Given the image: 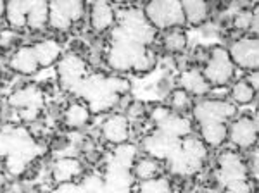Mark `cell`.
<instances>
[{"mask_svg": "<svg viewBox=\"0 0 259 193\" xmlns=\"http://www.w3.org/2000/svg\"><path fill=\"white\" fill-rule=\"evenodd\" d=\"M107 64L118 73H126V71L147 73L156 64V57L149 47L126 38L118 29H114L112 43L107 52Z\"/></svg>", "mask_w": 259, "mask_h": 193, "instance_id": "obj_1", "label": "cell"}, {"mask_svg": "<svg viewBox=\"0 0 259 193\" xmlns=\"http://www.w3.org/2000/svg\"><path fill=\"white\" fill-rule=\"evenodd\" d=\"M78 93L81 99H85V104L89 106L90 112H106L111 111L123 96L112 91L107 76L94 74L83 79V83L78 88Z\"/></svg>", "mask_w": 259, "mask_h": 193, "instance_id": "obj_2", "label": "cell"}, {"mask_svg": "<svg viewBox=\"0 0 259 193\" xmlns=\"http://www.w3.org/2000/svg\"><path fill=\"white\" fill-rule=\"evenodd\" d=\"M200 71H202L204 78L211 85V88H223L233 81L237 68L228 56V50L216 45V47L209 49L207 61L204 62Z\"/></svg>", "mask_w": 259, "mask_h": 193, "instance_id": "obj_3", "label": "cell"}, {"mask_svg": "<svg viewBox=\"0 0 259 193\" xmlns=\"http://www.w3.org/2000/svg\"><path fill=\"white\" fill-rule=\"evenodd\" d=\"M144 16L147 18L150 26L154 29H162V31L183 28V24H185L182 2H177V0H156V2H149L144 7Z\"/></svg>", "mask_w": 259, "mask_h": 193, "instance_id": "obj_4", "label": "cell"}, {"mask_svg": "<svg viewBox=\"0 0 259 193\" xmlns=\"http://www.w3.org/2000/svg\"><path fill=\"white\" fill-rule=\"evenodd\" d=\"M123 36L137 41L140 45L149 47L156 38V29L150 26L144 11L140 9H126L119 16V26L116 28Z\"/></svg>", "mask_w": 259, "mask_h": 193, "instance_id": "obj_5", "label": "cell"}, {"mask_svg": "<svg viewBox=\"0 0 259 193\" xmlns=\"http://www.w3.org/2000/svg\"><path fill=\"white\" fill-rule=\"evenodd\" d=\"M237 112H239V109L235 104L221 99H200L192 106V114L197 123L216 121V123L228 124L230 119L237 117Z\"/></svg>", "mask_w": 259, "mask_h": 193, "instance_id": "obj_6", "label": "cell"}, {"mask_svg": "<svg viewBox=\"0 0 259 193\" xmlns=\"http://www.w3.org/2000/svg\"><path fill=\"white\" fill-rule=\"evenodd\" d=\"M11 106L18 111L21 119L33 123L38 119L40 111L44 107V93L41 88L36 85H26L23 88H18L11 95Z\"/></svg>", "mask_w": 259, "mask_h": 193, "instance_id": "obj_7", "label": "cell"}, {"mask_svg": "<svg viewBox=\"0 0 259 193\" xmlns=\"http://www.w3.org/2000/svg\"><path fill=\"white\" fill-rule=\"evenodd\" d=\"M85 14V4L78 0H59V2L49 4V24L56 31H69L73 24L81 21Z\"/></svg>", "mask_w": 259, "mask_h": 193, "instance_id": "obj_8", "label": "cell"}, {"mask_svg": "<svg viewBox=\"0 0 259 193\" xmlns=\"http://www.w3.org/2000/svg\"><path fill=\"white\" fill-rule=\"evenodd\" d=\"M87 78V64L76 54H64L57 61V83L62 90L78 91V88Z\"/></svg>", "mask_w": 259, "mask_h": 193, "instance_id": "obj_9", "label": "cell"}, {"mask_svg": "<svg viewBox=\"0 0 259 193\" xmlns=\"http://www.w3.org/2000/svg\"><path fill=\"white\" fill-rule=\"evenodd\" d=\"M228 56L235 68H240L247 73H256L259 68V41L256 36H245L235 40L230 45Z\"/></svg>", "mask_w": 259, "mask_h": 193, "instance_id": "obj_10", "label": "cell"}, {"mask_svg": "<svg viewBox=\"0 0 259 193\" xmlns=\"http://www.w3.org/2000/svg\"><path fill=\"white\" fill-rule=\"evenodd\" d=\"M237 149L250 150L256 147L257 141V119L249 116L235 117L228 124V138Z\"/></svg>", "mask_w": 259, "mask_h": 193, "instance_id": "obj_11", "label": "cell"}, {"mask_svg": "<svg viewBox=\"0 0 259 193\" xmlns=\"http://www.w3.org/2000/svg\"><path fill=\"white\" fill-rule=\"evenodd\" d=\"M220 181L225 186L235 184L240 181H249V171L245 161L235 152H225L218 159Z\"/></svg>", "mask_w": 259, "mask_h": 193, "instance_id": "obj_12", "label": "cell"}, {"mask_svg": "<svg viewBox=\"0 0 259 193\" xmlns=\"http://www.w3.org/2000/svg\"><path fill=\"white\" fill-rule=\"evenodd\" d=\"M130 133H132V126L124 114H111L100 126V135L104 140L116 147L128 143Z\"/></svg>", "mask_w": 259, "mask_h": 193, "instance_id": "obj_13", "label": "cell"}, {"mask_svg": "<svg viewBox=\"0 0 259 193\" xmlns=\"http://www.w3.org/2000/svg\"><path fill=\"white\" fill-rule=\"evenodd\" d=\"M178 145H180V140L166 135V133L159 131V129L150 133L144 140L145 154H147L149 157L157 159V161H166V159L178 149Z\"/></svg>", "mask_w": 259, "mask_h": 193, "instance_id": "obj_14", "label": "cell"}, {"mask_svg": "<svg viewBox=\"0 0 259 193\" xmlns=\"http://www.w3.org/2000/svg\"><path fill=\"white\" fill-rule=\"evenodd\" d=\"M104 179V193H130L133 184L132 169L116 164L114 161L107 167Z\"/></svg>", "mask_w": 259, "mask_h": 193, "instance_id": "obj_15", "label": "cell"}, {"mask_svg": "<svg viewBox=\"0 0 259 193\" xmlns=\"http://www.w3.org/2000/svg\"><path fill=\"white\" fill-rule=\"evenodd\" d=\"M52 179L56 184L62 183H74V179H78L83 174V162L78 157H59L52 164L50 169Z\"/></svg>", "mask_w": 259, "mask_h": 193, "instance_id": "obj_16", "label": "cell"}, {"mask_svg": "<svg viewBox=\"0 0 259 193\" xmlns=\"http://www.w3.org/2000/svg\"><path fill=\"white\" fill-rule=\"evenodd\" d=\"M178 83L182 90H185L190 96H197V99H204V96L209 95V91H211V85L206 81L202 71L199 68L183 69L182 73H180Z\"/></svg>", "mask_w": 259, "mask_h": 193, "instance_id": "obj_17", "label": "cell"}, {"mask_svg": "<svg viewBox=\"0 0 259 193\" xmlns=\"http://www.w3.org/2000/svg\"><path fill=\"white\" fill-rule=\"evenodd\" d=\"M9 68L14 71V73L19 74H26V76H31L36 71L40 69L38 59H36V54L33 47H19L12 52V56L9 57Z\"/></svg>", "mask_w": 259, "mask_h": 193, "instance_id": "obj_18", "label": "cell"}, {"mask_svg": "<svg viewBox=\"0 0 259 193\" xmlns=\"http://www.w3.org/2000/svg\"><path fill=\"white\" fill-rule=\"evenodd\" d=\"M90 26L94 31L104 33L116 23V12L114 7L107 2H94L90 6Z\"/></svg>", "mask_w": 259, "mask_h": 193, "instance_id": "obj_19", "label": "cell"}, {"mask_svg": "<svg viewBox=\"0 0 259 193\" xmlns=\"http://www.w3.org/2000/svg\"><path fill=\"white\" fill-rule=\"evenodd\" d=\"M156 126H157V129H159V131L166 133V135H169L173 138H177V140L189 136L190 131H192L190 121L187 119L185 116L175 114V112H171V111L168 112V116H166L162 121H159Z\"/></svg>", "mask_w": 259, "mask_h": 193, "instance_id": "obj_20", "label": "cell"}, {"mask_svg": "<svg viewBox=\"0 0 259 193\" xmlns=\"http://www.w3.org/2000/svg\"><path fill=\"white\" fill-rule=\"evenodd\" d=\"M200 141L207 147H220L225 143L228 138V124L216 123V121H206V123H197Z\"/></svg>", "mask_w": 259, "mask_h": 193, "instance_id": "obj_21", "label": "cell"}, {"mask_svg": "<svg viewBox=\"0 0 259 193\" xmlns=\"http://www.w3.org/2000/svg\"><path fill=\"white\" fill-rule=\"evenodd\" d=\"M92 119V112L89 106L85 102H73L62 112V121L64 126H68L69 129H80L85 128Z\"/></svg>", "mask_w": 259, "mask_h": 193, "instance_id": "obj_22", "label": "cell"}, {"mask_svg": "<svg viewBox=\"0 0 259 193\" xmlns=\"http://www.w3.org/2000/svg\"><path fill=\"white\" fill-rule=\"evenodd\" d=\"M161 161L149 155L144 157H137L135 162L132 164V176L133 179H139V181H147V179H154L161 176Z\"/></svg>", "mask_w": 259, "mask_h": 193, "instance_id": "obj_23", "label": "cell"}, {"mask_svg": "<svg viewBox=\"0 0 259 193\" xmlns=\"http://www.w3.org/2000/svg\"><path fill=\"white\" fill-rule=\"evenodd\" d=\"M182 11L185 23H189L190 26H200L209 18V4L202 2V0H185L182 2Z\"/></svg>", "mask_w": 259, "mask_h": 193, "instance_id": "obj_24", "label": "cell"}, {"mask_svg": "<svg viewBox=\"0 0 259 193\" xmlns=\"http://www.w3.org/2000/svg\"><path fill=\"white\" fill-rule=\"evenodd\" d=\"M40 68H50L62 57V49L56 40H41L33 45Z\"/></svg>", "mask_w": 259, "mask_h": 193, "instance_id": "obj_25", "label": "cell"}, {"mask_svg": "<svg viewBox=\"0 0 259 193\" xmlns=\"http://www.w3.org/2000/svg\"><path fill=\"white\" fill-rule=\"evenodd\" d=\"M49 24V2H30L26 16V28L40 31Z\"/></svg>", "mask_w": 259, "mask_h": 193, "instance_id": "obj_26", "label": "cell"}, {"mask_svg": "<svg viewBox=\"0 0 259 193\" xmlns=\"http://www.w3.org/2000/svg\"><path fill=\"white\" fill-rule=\"evenodd\" d=\"M28 6L30 2H23V0H16V2L6 4V19L11 28L23 29L26 28V16H28Z\"/></svg>", "mask_w": 259, "mask_h": 193, "instance_id": "obj_27", "label": "cell"}, {"mask_svg": "<svg viewBox=\"0 0 259 193\" xmlns=\"http://www.w3.org/2000/svg\"><path fill=\"white\" fill-rule=\"evenodd\" d=\"M257 90L252 88L247 83V79H239L230 88V102L235 106H247V104L254 102Z\"/></svg>", "mask_w": 259, "mask_h": 193, "instance_id": "obj_28", "label": "cell"}, {"mask_svg": "<svg viewBox=\"0 0 259 193\" xmlns=\"http://www.w3.org/2000/svg\"><path fill=\"white\" fill-rule=\"evenodd\" d=\"M189 45V36L183 31L182 28H175V29H168L164 33V38H162V47L168 54H183Z\"/></svg>", "mask_w": 259, "mask_h": 193, "instance_id": "obj_29", "label": "cell"}, {"mask_svg": "<svg viewBox=\"0 0 259 193\" xmlns=\"http://www.w3.org/2000/svg\"><path fill=\"white\" fill-rule=\"evenodd\" d=\"M192 106H194V99L182 88H175L168 95V109L175 114L183 116L185 112L192 111Z\"/></svg>", "mask_w": 259, "mask_h": 193, "instance_id": "obj_30", "label": "cell"}, {"mask_svg": "<svg viewBox=\"0 0 259 193\" xmlns=\"http://www.w3.org/2000/svg\"><path fill=\"white\" fill-rule=\"evenodd\" d=\"M139 193H171V183L166 178H154L139 183Z\"/></svg>", "mask_w": 259, "mask_h": 193, "instance_id": "obj_31", "label": "cell"}, {"mask_svg": "<svg viewBox=\"0 0 259 193\" xmlns=\"http://www.w3.org/2000/svg\"><path fill=\"white\" fill-rule=\"evenodd\" d=\"M137 159V149L130 143H123V145H118L116 149V154H114V159L112 161L119 166H124V167H130L132 169V164L135 162Z\"/></svg>", "mask_w": 259, "mask_h": 193, "instance_id": "obj_32", "label": "cell"}, {"mask_svg": "<svg viewBox=\"0 0 259 193\" xmlns=\"http://www.w3.org/2000/svg\"><path fill=\"white\" fill-rule=\"evenodd\" d=\"M252 16H254V9H240L235 14V18H233V28L239 29V31H250Z\"/></svg>", "mask_w": 259, "mask_h": 193, "instance_id": "obj_33", "label": "cell"}, {"mask_svg": "<svg viewBox=\"0 0 259 193\" xmlns=\"http://www.w3.org/2000/svg\"><path fill=\"white\" fill-rule=\"evenodd\" d=\"M145 114V106L142 102H132L130 106L126 107V116L128 117V121H132V119H142Z\"/></svg>", "mask_w": 259, "mask_h": 193, "instance_id": "obj_34", "label": "cell"}, {"mask_svg": "<svg viewBox=\"0 0 259 193\" xmlns=\"http://www.w3.org/2000/svg\"><path fill=\"white\" fill-rule=\"evenodd\" d=\"M52 193H87L83 190L81 184H76V183H62V184H57L56 190Z\"/></svg>", "mask_w": 259, "mask_h": 193, "instance_id": "obj_35", "label": "cell"}, {"mask_svg": "<svg viewBox=\"0 0 259 193\" xmlns=\"http://www.w3.org/2000/svg\"><path fill=\"white\" fill-rule=\"evenodd\" d=\"M16 41V35L12 29H4V31H0V47L7 49V47H12Z\"/></svg>", "mask_w": 259, "mask_h": 193, "instance_id": "obj_36", "label": "cell"}, {"mask_svg": "<svg viewBox=\"0 0 259 193\" xmlns=\"http://www.w3.org/2000/svg\"><path fill=\"white\" fill-rule=\"evenodd\" d=\"M227 193H252V190H250L249 181H240L227 186Z\"/></svg>", "mask_w": 259, "mask_h": 193, "instance_id": "obj_37", "label": "cell"}, {"mask_svg": "<svg viewBox=\"0 0 259 193\" xmlns=\"http://www.w3.org/2000/svg\"><path fill=\"white\" fill-rule=\"evenodd\" d=\"M259 29V12H257V6H254V16H252V26H250V31L254 33V36L257 35Z\"/></svg>", "mask_w": 259, "mask_h": 193, "instance_id": "obj_38", "label": "cell"}, {"mask_svg": "<svg viewBox=\"0 0 259 193\" xmlns=\"http://www.w3.org/2000/svg\"><path fill=\"white\" fill-rule=\"evenodd\" d=\"M6 16V2H0V18Z\"/></svg>", "mask_w": 259, "mask_h": 193, "instance_id": "obj_39", "label": "cell"}, {"mask_svg": "<svg viewBox=\"0 0 259 193\" xmlns=\"http://www.w3.org/2000/svg\"><path fill=\"white\" fill-rule=\"evenodd\" d=\"M0 85H2V73H0Z\"/></svg>", "mask_w": 259, "mask_h": 193, "instance_id": "obj_40", "label": "cell"}]
</instances>
